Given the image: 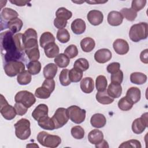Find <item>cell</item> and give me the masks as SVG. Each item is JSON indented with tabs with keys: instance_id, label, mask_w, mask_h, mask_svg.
I'll use <instances>...</instances> for the list:
<instances>
[{
	"instance_id": "obj_4",
	"label": "cell",
	"mask_w": 148,
	"mask_h": 148,
	"mask_svg": "<svg viewBox=\"0 0 148 148\" xmlns=\"http://www.w3.org/2000/svg\"><path fill=\"white\" fill-rule=\"evenodd\" d=\"M30 122L27 119H21L14 124L15 134L20 140H26L31 135Z\"/></svg>"
},
{
	"instance_id": "obj_46",
	"label": "cell",
	"mask_w": 148,
	"mask_h": 148,
	"mask_svg": "<svg viewBox=\"0 0 148 148\" xmlns=\"http://www.w3.org/2000/svg\"><path fill=\"white\" fill-rule=\"evenodd\" d=\"M119 147L123 148H128V147H134V148H141V143L140 141L136 139H130L129 140L125 141L123 142L120 146Z\"/></svg>"
},
{
	"instance_id": "obj_23",
	"label": "cell",
	"mask_w": 148,
	"mask_h": 148,
	"mask_svg": "<svg viewBox=\"0 0 148 148\" xmlns=\"http://www.w3.org/2000/svg\"><path fill=\"white\" fill-rule=\"evenodd\" d=\"M95 98L97 101L102 105H109L114 101V98L108 94L106 90L102 91H98L96 94Z\"/></svg>"
},
{
	"instance_id": "obj_35",
	"label": "cell",
	"mask_w": 148,
	"mask_h": 148,
	"mask_svg": "<svg viewBox=\"0 0 148 148\" xmlns=\"http://www.w3.org/2000/svg\"><path fill=\"white\" fill-rule=\"evenodd\" d=\"M134 103L126 96L121 98L118 102L119 108L123 111H128L132 109Z\"/></svg>"
},
{
	"instance_id": "obj_14",
	"label": "cell",
	"mask_w": 148,
	"mask_h": 148,
	"mask_svg": "<svg viewBox=\"0 0 148 148\" xmlns=\"http://www.w3.org/2000/svg\"><path fill=\"white\" fill-rule=\"evenodd\" d=\"M87 18L91 25L97 26L101 24L103 22V13L99 10H92L88 13Z\"/></svg>"
},
{
	"instance_id": "obj_42",
	"label": "cell",
	"mask_w": 148,
	"mask_h": 148,
	"mask_svg": "<svg viewBox=\"0 0 148 148\" xmlns=\"http://www.w3.org/2000/svg\"><path fill=\"white\" fill-rule=\"evenodd\" d=\"M73 67L84 72L88 69L89 62L87 59L84 58H80L75 61Z\"/></svg>"
},
{
	"instance_id": "obj_28",
	"label": "cell",
	"mask_w": 148,
	"mask_h": 148,
	"mask_svg": "<svg viewBox=\"0 0 148 148\" xmlns=\"http://www.w3.org/2000/svg\"><path fill=\"white\" fill-rule=\"evenodd\" d=\"M80 46L83 51L89 53L94 49L95 46V42L92 38L86 37L80 41Z\"/></svg>"
},
{
	"instance_id": "obj_49",
	"label": "cell",
	"mask_w": 148,
	"mask_h": 148,
	"mask_svg": "<svg viewBox=\"0 0 148 148\" xmlns=\"http://www.w3.org/2000/svg\"><path fill=\"white\" fill-rule=\"evenodd\" d=\"M110 79H111V83L121 84V83L123 80V71L121 70H119L117 72L111 74Z\"/></svg>"
},
{
	"instance_id": "obj_40",
	"label": "cell",
	"mask_w": 148,
	"mask_h": 148,
	"mask_svg": "<svg viewBox=\"0 0 148 148\" xmlns=\"http://www.w3.org/2000/svg\"><path fill=\"white\" fill-rule=\"evenodd\" d=\"M56 17L62 18L65 20H68L72 16V13L67 9L61 7L58 8L56 12Z\"/></svg>"
},
{
	"instance_id": "obj_19",
	"label": "cell",
	"mask_w": 148,
	"mask_h": 148,
	"mask_svg": "<svg viewBox=\"0 0 148 148\" xmlns=\"http://www.w3.org/2000/svg\"><path fill=\"white\" fill-rule=\"evenodd\" d=\"M82 91L86 94H90L92 92L94 88L93 79L90 77H86L80 82V84Z\"/></svg>"
},
{
	"instance_id": "obj_21",
	"label": "cell",
	"mask_w": 148,
	"mask_h": 148,
	"mask_svg": "<svg viewBox=\"0 0 148 148\" xmlns=\"http://www.w3.org/2000/svg\"><path fill=\"white\" fill-rule=\"evenodd\" d=\"M126 97L129 98L134 104L136 103L140 99V90L136 87H130L126 92Z\"/></svg>"
},
{
	"instance_id": "obj_31",
	"label": "cell",
	"mask_w": 148,
	"mask_h": 148,
	"mask_svg": "<svg viewBox=\"0 0 148 148\" xmlns=\"http://www.w3.org/2000/svg\"><path fill=\"white\" fill-rule=\"evenodd\" d=\"M55 42V37L54 35L50 32H43L39 39V44L42 48H45V46L52 42Z\"/></svg>"
},
{
	"instance_id": "obj_30",
	"label": "cell",
	"mask_w": 148,
	"mask_h": 148,
	"mask_svg": "<svg viewBox=\"0 0 148 148\" xmlns=\"http://www.w3.org/2000/svg\"><path fill=\"white\" fill-rule=\"evenodd\" d=\"M54 61L57 66L65 68L69 64L70 59L64 53H60L54 58Z\"/></svg>"
},
{
	"instance_id": "obj_48",
	"label": "cell",
	"mask_w": 148,
	"mask_h": 148,
	"mask_svg": "<svg viewBox=\"0 0 148 148\" xmlns=\"http://www.w3.org/2000/svg\"><path fill=\"white\" fill-rule=\"evenodd\" d=\"M146 0H133L131 3V9L136 12L142 10L146 4Z\"/></svg>"
},
{
	"instance_id": "obj_29",
	"label": "cell",
	"mask_w": 148,
	"mask_h": 148,
	"mask_svg": "<svg viewBox=\"0 0 148 148\" xmlns=\"http://www.w3.org/2000/svg\"><path fill=\"white\" fill-rule=\"evenodd\" d=\"M147 76L142 72H135L132 73L130 75L131 82L138 85H141L145 83L147 81Z\"/></svg>"
},
{
	"instance_id": "obj_44",
	"label": "cell",
	"mask_w": 148,
	"mask_h": 148,
	"mask_svg": "<svg viewBox=\"0 0 148 148\" xmlns=\"http://www.w3.org/2000/svg\"><path fill=\"white\" fill-rule=\"evenodd\" d=\"M51 92L44 87L37 88L35 91V95L39 99H47L50 97Z\"/></svg>"
},
{
	"instance_id": "obj_9",
	"label": "cell",
	"mask_w": 148,
	"mask_h": 148,
	"mask_svg": "<svg viewBox=\"0 0 148 148\" xmlns=\"http://www.w3.org/2000/svg\"><path fill=\"white\" fill-rule=\"evenodd\" d=\"M0 112L2 117L8 120L13 119L17 114L14 107L8 103L2 94H1Z\"/></svg>"
},
{
	"instance_id": "obj_20",
	"label": "cell",
	"mask_w": 148,
	"mask_h": 148,
	"mask_svg": "<svg viewBox=\"0 0 148 148\" xmlns=\"http://www.w3.org/2000/svg\"><path fill=\"white\" fill-rule=\"evenodd\" d=\"M103 139V134L99 130L94 129L91 131L88 134V140L90 143L93 145L99 143Z\"/></svg>"
},
{
	"instance_id": "obj_51",
	"label": "cell",
	"mask_w": 148,
	"mask_h": 148,
	"mask_svg": "<svg viewBox=\"0 0 148 148\" xmlns=\"http://www.w3.org/2000/svg\"><path fill=\"white\" fill-rule=\"evenodd\" d=\"M14 107L15 108L17 114H18V116H23L24 114H25L28 109L23 104L20 102H16Z\"/></svg>"
},
{
	"instance_id": "obj_11",
	"label": "cell",
	"mask_w": 148,
	"mask_h": 148,
	"mask_svg": "<svg viewBox=\"0 0 148 148\" xmlns=\"http://www.w3.org/2000/svg\"><path fill=\"white\" fill-rule=\"evenodd\" d=\"M147 113H143L140 117L135 119L131 125L132 132L135 134H142L147 127Z\"/></svg>"
},
{
	"instance_id": "obj_37",
	"label": "cell",
	"mask_w": 148,
	"mask_h": 148,
	"mask_svg": "<svg viewBox=\"0 0 148 148\" xmlns=\"http://www.w3.org/2000/svg\"><path fill=\"white\" fill-rule=\"evenodd\" d=\"M27 69L31 75H37L40 72L41 64L39 61H31L27 65Z\"/></svg>"
},
{
	"instance_id": "obj_57",
	"label": "cell",
	"mask_w": 148,
	"mask_h": 148,
	"mask_svg": "<svg viewBox=\"0 0 148 148\" xmlns=\"http://www.w3.org/2000/svg\"><path fill=\"white\" fill-rule=\"evenodd\" d=\"M106 1H86V2L90 3V4H96V3H105Z\"/></svg>"
},
{
	"instance_id": "obj_24",
	"label": "cell",
	"mask_w": 148,
	"mask_h": 148,
	"mask_svg": "<svg viewBox=\"0 0 148 148\" xmlns=\"http://www.w3.org/2000/svg\"><path fill=\"white\" fill-rule=\"evenodd\" d=\"M38 125L40 127L46 130H54L55 128L54 123L51 119V117L48 116H45L42 117L38 121Z\"/></svg>"
},
{
	"instance_id": "obj_6",
	"label": "cell",
	"mask_w": 148,
	"mask_h": 148,
	"mask_svg": "<svg viewBox=\"0 0 148 148\" xmlns=\"http://www.w3.org/2000/svg\"><path fill=\"white\" fill-rule=\"evenodd\" d=\"M69 119L74 123L79 124L83 123L86 119V112L76 105H72L67 109Z\"/></svg>"
},
{
	"instance_id": "obj_13",
	"label": "cell",
	"mask_w": 148,
	"mask_h": 148,
	"mask_svg": "<svg viewBox=\"0 0 148 148\" xmlns=\"http://www.w3.org/2000/svg\"><path fill=\"white\" fill-rule=\"evenodd\" d=\"M113 47L115 52L119 55H124L129 51V45L123 39H117L113 43Z\"/></svg>"
},
{
	"instance_id": "obj_16",
	"label": "cell",
	"mask_w": 148,
	"mask_h": 148,
	"mask_svg": "<svg viewBox=\"0 0 148 148\" xmlns=\"http://www.w3.org/2000/svg\"><path fill=\"white\" fill-rule=\"evenodd\" d=\"M90 123L93 127L101 128L106 125V119L103 114L98 113L91 116L90 119Z\"/></svg>"
},
{
	"instance_id": "obj_58",
	"label": "cell",
	"mask_w": 148,
	"mask_h": 148,
	"mask_svg": "<svg viewBox=\"0 0 148 148\" xmlns=\"http://www.w3.org/2000/svg\"><path fill=\"white\" fill-rule=\"evenodd\" d=\"M32 147H39V146H38V145H31L30 144H29V145H27L26 147H32Z\"/></svg>"
},
{
	"instance_id": "obj_12",
	"label": "cell",
	"mask_w": 148,
	"mask_h": 148,
	"mask_svg": "<svg viewBox=\"0 0 148 148\" xmlns=\"http://www.w3.org/2000/svg\"><path fill=\"white\" fill-rule=\"evenodd\" d=\"M112 57V53L108 49H101L94 54L95 60L100 64H104L109 61Z\"/></svg>"
},
{
	"instance_id": "obj_18",
	"label": "cell",
	"mask_w": 148,
	"mask_h": 148,
	"mask_svg": "<svg viewBox=\"0 0 148 148\" xmlns=\"http://www.w3.org/2000/svg\"><path fill=\"white\" fill-rule=\"evenodd\" d=\"M71 27L74 34L80 35L84 33L86 31V25L83 20L81 18H76L72 21Z\"/></svg>"
},
{
	"instance_id": "obj_55",
	"label": "cell",
	"mask_w": 148,
	"mask_h": 148,
	"mask_svg": "<svg viewBox=\"0 0 148 148\" xmlns=\"http://www.w3.org/2000/svg\"><path fill=\"white\" fill-rule=\"evenodd\" d=\"M10 2L18 6H23L29 3L28 1H10Z\"/></svg>"
},
{
	"instance_id": "obj_2",
	"label": "cell",
	"mask_w": 148,
	"mask_h": 148,
	"mask_svg": "<svg viewBox=\"0 0 148 148\" xmlns=\"http://www.w3.org/2000/svg\"><path fill=\"white\" fill-rule=\"evenodd\" d=\"M147 23L143 22L132 25L129 31L130 39L134 42L146 39L147 37Z\"/></svg>"
},
{
	"instance_id": "obj_52",
	"label": "cell",
	"mask_w": 148,
	"mask_h": 148,
	"mask_svg": "<svg viewBox=\"0 0 148 148\" xmlns=\"http://www.w3.org/2000/svg\"><path fill=\"white\" fill-rule=\"evenodd\" d=\"M120 63L117 62H112L110 64H109L107 68H106V70L108 71V72L113 74L114 73L116 72H117V71H119L120 70Z\"/></svg>"
},
{
	"instance_id": "obj_22",
	"label": "cell",
	"mask_w": 148,
	"mask_h": 148,
	"mask_svg": "<svg viewBox=\"0 0 148 148\" xmlns=\"http://www.w3.org/2000/svg\"><path fill=\"white\" fill-rule=\"evenodd\" d=\"M44 51L47 57L52 58H55L58 54H59L60 49L55 42H52L45 46L44 48Z\"/></svg>"
},
{
	"instance_id": "obj_43",
	"label": "cell",
	"mask_w": 148,
	"mask_h": 148,
	"mask_svg": "<svg viewBox=\"0 0 148 148\" xmlns=\"http://www.w3.org/2000/svg\"><path fill=\"white\" fill-rule=\"evenodd\" d=\"M72 136L76 139H82L84 136V130L80 125H76L71 128Z\"/></svg>"
},
{
	"instance_id": "obj_10",
	"label": "cell",
	"mask_w": 148,
	"mask_h": 148,
	"mask_svg": "<svg viewBox=\"0 0 148 148\" xmlns=\"http://www.w3.org/2000/svg\"><path fill=\"white\" fill-rule=\"evenodd\" d=\"M51 119L54 123L56 129L62 127L68 123L69 120L67 109L64 108H58Z\"/></svg>"
},
{
	"instance_id": "obj_8",
	"label": "cell",
	"mask_w": 148,
	"mask_h": 148,
	"mask_svg": "<svg viewBox=\"0 0 148 148\" xmlns=\"http://www.w3.org/2000/svg\"><path fill=\"white\" fill-rule=\"evenodd\" d=\"M14 101L16 102L21 103L27 108H29L35 103L36 98L32 92L27 90H22L16 94Z\"/></svg>"
},
{
	"instance_id": "obj_41",
	"label": "cell",
	"mask_w": 148,
	"mask_h": 148,
	"mask_svg": "<svg viewBox=\"0 0 148 148\" xmlns=\"http://www.w3.org/2000/svg\"><path fill=\"white\" fill-rule=\"evenodd\" d=\"M25 53L28 59L31 61H38L40 57V53L38 47L26 49L25 50Z\"/></svg>"
},
{
	"instance_id": "obj_54",
	"label": "cell",
	"mask_w": 148,
	"mask_h": 148,
	"mask_svg": "<svg viewBox=\"0 0 148 148\" xmlns=\"http://www.w3.org/2000/svg\"><path fill=\"white\" fill-rule=\"evenodd\" d=\"M148 49H146L142 51V52L140 54V61L144 63L147 64L148 63Z\"/></svg>"
},
{
	"instance_id": "obj_34",
	"label": "cell",
	"mask_w": 148,
	"mask_h": 148,
	"mask_svg": "<svg viewBox=\"0 0 148 148\" xmlns=\"http://www.w3.org/2000/svg\"><path fill=\"white\" fill-rule=\"evenodd\" d=\"M68 75L69 79L71 82L77 83L82 80L83 77V71L73 67L69 71Z\"/></svg>"
},
{
	"instance_id": "obj_15",
	"label": "cell",
	"mask_w": 148,
	"mask_h": 148,
	"mask_svg": "<svg viewBox=\"0 0 148 148\" xmlns=\"http://www.w3.org/2000/svg\"><path fill=\"white\" fill-rule=\"evenodd\" d=\"M108 23L112 26H119L123 23V17L118 11H111L107 17Z\"/></svg>"
},
{
	"instance_id": "obj_3",
	"label": "cell",
	"mask_w": 148,
	"mask_h": 148,
	"mask_svg": "<svg viewBox=\"0 0 148 148\" xmlns=\"http://www.w3.org/2000/svg\"><path fill=\"white\" fill-rule=\"evenodd\" d=\"M37 140L43 146L50 148L57 147L61 143V139L59 136L51 135L45 131L38 133Z\"/></svg>"
},
{
	"instance_id": "obj_38",
	"label": "cell",
	"mask_w": 148,
	"mask_h": 148,
	"mask_svg": "<svg viewBox=\"0 0 148 148\" xmlns=\"http://www.w3.org/2000/svg\"><path fill=\"white\" fill-rule=\"evenodd\" d=\"M108 86V81L103 75H99L95 80V87L98 91H102L106 90Z\"/></svg>"
},
{
	"instance_id": "obj_39",
	"label": "cell",
	"mask_w": 148,
	"mask_h": 148,
	"mask_svg": "<svg viewBox=\"0 0 148 148\" xmlns=\"http://www.w3.org/2000/svg\"><path fill=\"white\" fill-rule=\"evenodd\" d=\"M57 39L62 43H67L70 39V34L65 28L59 29L57 32Z\"/></svg>"
},
{
	"instance_id": "obj_25",
	"label": "cell",
	"mask_w": 148,
	"mask_h": 148,
	"mask_svg": "<svg viewBox=\"0 0 148 148\" xmlns=\"http://www.w3.org/2000/svg\"><path fill=\"white\" fill-rule=\"evenodd\" d=\"M108 94L113 98H118L122 93V87L121 84L111 83L107 89Z\"/></svg>"
},
{
	"instance_id": "obj_17",
	"label": "cell",
	"mask_w": 148,
	"mask_h": 148,
	"mask_svg": "<svg viewBox=\"0 0 148 148\" xmlns=\"http://www.w3.org/2000/svg\"><path fill=\"white\" fill-rule=\"evenodd\" d=\"M48 106L44 103L38 105L32 113V117L36 120L38 121L40 118L45 116H48Z\"/></svg>"
},
{
	"instance_id": "obj_53",
	"label": "cell",
	"mask_w": 148,
	"mask_h": 148,
	"mask_svg": "<svg viewBox=\"0 0 148 148\" xmlns=\"http://www.w3.org/2000/svg\"><path fill=\"white\" fill-rule=\"evenodd\" d=\"M67 23L68 22L66 20L62 18L56 17V18L54 20V25L58 29L64 28L66 26Z\"/></svg>"
},
{
	"instance_id": "obj_56",
	"label": "cell",
	"mask_w": 148,
	"mask_h": 148,
	"mask_svg": "<svg viewBox=\"0 0 148 148\" xmlns=\"http://www.w3.org/2000/svg\"><path fill=\"white\" fill-rule=\"evenodd\" d=\"M95 145V147H109V145H108V142L103 139L98 144H97V145Z\"/></svg>"
},
{
	"instance_id": "obj_7",
	"label": "cell",
	"mask_w": 148,
	"mask_h": 148,
	"mask_svg": "<svg viewBox=\"0 0 148 148\" xmlns=\"http://www.w3.org/2000/svg\"><path fill=\"white\" fill-rule=\"evenodd\" d=\"M25 70L24 63L20 61H12L8 62L4 65V71L7 76L14 77Z\"/></svg>"
},
{
	"instance_id": "obj_27",
	"label": "cell",
	"mask_w": 148,
	"mask_h": 148,
	"mask_svg": "<svg viewBox=\"0 0 148 148\" xmlns=\"http://www.w3.org/2000/svg\"><path fill=\"white\" fill-rule=\"evenodd\" d=\"M23 25V23L21 19L17 17L13 18L7 23V28H8L13 34L18 32Z\"/></svg>"
},
{
	"instance_id": "obj_36",
	"label": "cell",
	"mask_w": 148,
	"mask_h": 148,
	"mask_svg": "<svg viewBox=\"0 0 148 148\" xmlns=\"http://www.w3.org/2000/svg\"><path fill=\"white\" fill-rule=\"evenodd\" d=\"M120 13L121 14L123 18L124 17L130 21H133L137 17V12L134 11L131 8H123L120 10Z\"/></svg>"
},
{
	"instance_id": "obj_50",
	"label": "cell",
	"mask_w": 148,
	"mask_h": 148,
	"mask_svg": "<svg viewBox=\"0 0 148 148\" xmlns=\"http://www.w3.org/2000/svg\"><path fill=\"white\" fill-rule=\"evenodd\" d=\"M42 86L47 88L51 92H53L55 88V81L53 79H46L43 81Z\"/></svg>"
},
{
	"instance_id": "obj_1",
	"label": "cell",
	"mask_w": 148,
	"mask_h": 148,
	"mask_svg": "<svg viewBox=\"0 0 148 148\" xmlns=\"http://www.w3.org/2000/svg\"><path fill=\"white\" fill-rule=\"evenodd\" d=\"M14 34L10 31L1 33V48L3 59L6 62L19 61L24 57V53L20 51L15 43Z\"/></svg>"
},
{
	"instance_id": "obj_5",
	"label": "cell",
	"mask_w": 148,
	"mask_h": 148,
	"mask_svg": "<svg viewBox=\"0 0 148 148\" xmlns=\"http://www.w3.org/2000/svg\"><path fill=\"white\" fill-rule=\"evenodd\" d=\"M22 40L25 50L38 47L37 32L33 28H28L24 32Z\"/></svg>"
},
{
	"instance_id": "obj_33",
	"label": "cell",
	"mask_w": 148,
	"mask_h": 148,
	"mask_svg": "<svg viewBox=\"0 0 148 148\" xmlns=\"http://www.w3.org/2000/svg\"><path fill=\"white\" fill-rule=\"evenodd\" d=\"M32 80L31 74L26 70H24L17 75V81L20 85L28 84Z\"/></svg>"
},
{
	"instance_id": "obj_26",
	"label": "cell",
	"mask_w": 148,
	"mask_h": 148,
	"mask_svg": "<svg viewBox=\"0 0 148 148\" xmlns=\"http://www.w3.org/2000/svg\"><path fill=\"white\" fill-rule=\"evenodd\" d=\"M57 66L53 63L47 64L43 68V73L46 79H53L57 72Z\"/></svg>"
},
{
	"instance_id": "obj_47",
	"label": "cell",
	"mask_w": 148,
	"mask_h": 148,
	"mask_svg": "<svg viewBox=\"0 0 148 148\" xmlns=\"http://www.w3.org/2000/svg\"><path fill=\"white\" fill-rule=\"evenodd\" d=\"M64 54L70 59L76 57L78 54V49L76 45H70L64 50Z\"/></svg>"
},
{
	"instance_id": "obj_45",
	"label": "cell",
	"mask_w": 148,
	"mask_h": 148,
	"mask_svg": "<svg viewBox=\"0 0 148 148\" xmlns=\"http://www.w3.org/2000/svg\"><path fill=\"white\" fill-rule=\"evenodd\" d=\"M69 70L68 69H62L59 75V80L61 84L63 86H69L71 82L69 79Z\"/></svg>"
},
{
	"instance_id": "obj_32",
	"label": "cell",
	"mask_w": 148,
	"mask_h": 148,
	"mask_svg": "<svg viewBox=\"0 0 148 148\" xmlns=\"http://www.w3.org/2000/svg\"><path fill=\"white\" fill-rule=\"evenodd\" d=\"M1 15L2 18L8 21L17 18L18 16V14L16 10L9 8H3L1 11Z\"/></svg>"
}]
</instances>
